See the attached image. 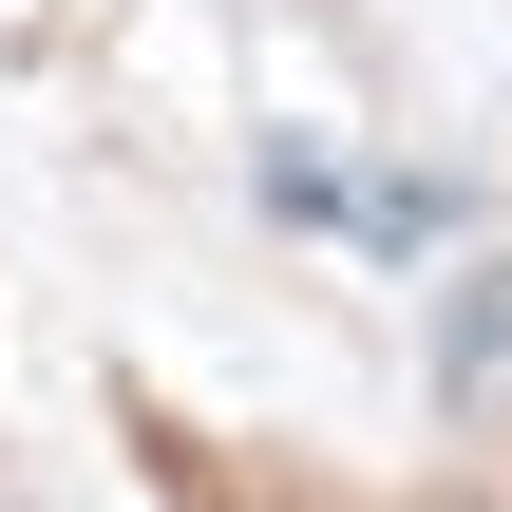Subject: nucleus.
I'll use <instances>...</instances> for the list:
<instances>
[{
  "mask_svg": "<svg viewBox=\"0 0 512 512\" xmlns=\"http://www.w3.org/2000/svg\"><path fill=\"white\" fill-rule=\"evenodd\" d=\"M285 228H361V247H437V190L418 171H323V152H266Z\"/></svg>",
  "mask_w": 512,
  "mask_h": 512,
  "instance_id": "1",
  "label": "nucleus"
}]
</instances>
